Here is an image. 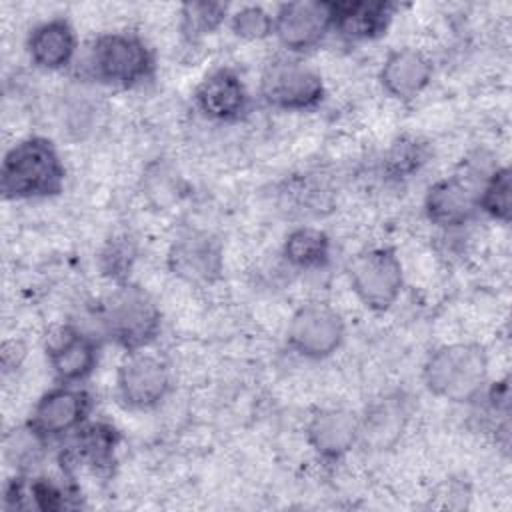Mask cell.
Returning <instances> with one entry per match:
<instances>
[{"label":"cell","instance_id":"cell-1","mask_svg":"<svg viewBox=\"0 0 512 512\" xmlns=\"http://www.w3.org/2000/svg\"><path fill=\"white\" fill-rule=\"evenodd\" d=\"M78 74L112 88H134L154 76L152 48L136 32H106L92 38L76 58Z\"/></svg>","mask_w":512,"mask_h":512},{"label":"cell","instance_id":"cell-2","mask_svg":"<svg viewBox=\"0 0 512 512\" xmlns=\"http://www.w3.org/2000/svg\"><path fill=\"white\" fill-rule=\"evenodd\" d=\"M66 168L58 148L44 136H28L6 150L0 166L4 200H40L62 192Z\"/></svg>","mask_w":512,"mask_h":512},{"label":"cell","instance_id":"cell-3","mask_svg":"<svg viewBox=\"0 0 512 512\" xmlns=\"http://www.w3.org/2000/svg\"><path fill=\"white\" fill-rule=\"evenodd\" d=\"M422 380L436 398L466 404L488 386V354L474 342H452L432 350L422 366Z\"/></svg>","mask_w":512,"mask_h":512},{"label":"cell","instance_id":"cell-4","mask_svg":"<svg viewBox=\"0 0 512 512\" xmlns=\"http://www.w3.org/2000/svg\"><path fill=\"white\" fill-rule=\"evenodd\" d=\"M98 324L102 338L112 340L128 354L144 350L156 340L162 312L144 288L124 282L102 302Z\"/></svg>","mask_w":512,"mask_h":512},{"label":"cell","instance_id":"cell-5","mask_svg":"<svg viewBox=\"0 0 512 512\" xmlns=\"http://www.w3.org/2000/svg\"><path fill=\"white\" fill-rule=\"evenodd\" d=\"M258 92L270 108L306 112L324 100L326 88L320 72L310 64L294 54H282L268 60L262 68Z\"/></svg>","mask_w":512,"mask_h":512},{"label":"cell","instance_id":"cell-6","mask_svg":"<svg viewBox=\"0 0 512 512\" xmlns=\"http://www.w3.org/2000/svg\"><path fill=\"white\" fill-rule=\"evenodd\" d=\"M350 288L372 312H386L396 304L404 286V268L392 248L376 246L360 252L348 266Z\"/></svg>","mask_w":512,"mask_h":512},{"label":"cell","instance_id":"cell-7","mask_svg":"<svg viewBox=\"0 0 512 512\" xmlns=\"http://www.w3.org/2000/svg\"><path fill=\"white\" fill-rule=\"evenodd\" d=\"M344 336L342 314L324 302H308L296 308L286 330L290 348L308 360L332 356L342 346Z\"/></svg>","mask_w":512,"mask_h":512},{"label":"cell","instance_id":"cell-8","mask_svg":"<svg viewBox=\"0 0 512 512\" xmlns=\"http://www.w3.org/2000/svg\"><path fill=\"white\" fill-rule=\"evenodd\" d=\"M92 396L78 384H58L34 404L26 424L44 440L54 442L72 436L88 422Z\"/></svg>","mask_w":512,"mask_h":512},{"label":"cell","instance_id":"cell-9","mask_svg":"<svg viewBox=\"0 0 512 512\" xmlns=\"http://www.w3.org/2000/svg\"><path fill=\"white\" fill-rule=\"evenodd\" d=\"M172 388L168 364L144 350L128 352L116 372L118 400L130 410L156 408Z\"/></svg>","mask_w":512,"mask_h":512},{"label":"cell","instance_id":"cell-10","mask_svg":"<svg viewBox=\"0 0 512 512\" xmlns=\"http://www.w3.org/2000/svg\"><path fill=\"white\" fill-rule=\"evenodd\" d=\"M166 266L172 276L186 284H214L224 272L222 242L208 230H184L172 240Z\"/></svg>","mask_w":512,"mask_h":512},{"label":"cell","instance_id":"cell-11","mask_svg":"<svg viewBox=\"0 0 512 512\" xmlns=\"http://www.w3.org/2000/svg\"><path fill=\"white\" fill-rule=\"evenodd\" d=\"M332 22L334 2H284L274 12V36L288 54H302L324 42L332 32Z\"/></svg>","mask_w":512,"mask_h":512},{"label":"cell","instance_id":"cell-12","mask_svg":"<svg viewBox=\"0 0 512 512\" xmlns=\"http://www.w3.org/2000/svg\"><path fill=\"white\" fill-rule=\"evenodd\" d=\"M46 358L60 384H80L98 366L100 336L74 324L60 326L46 342Z\"/></svg>","mask_w":512,"mask_h":512},{"label":"cell","instance_id":"cell-13","mask_svg":"<svg viewBox=\"0 0 512 512\" xmlns=\"http://www.w3.org/2000/svg\"><path fill=\"white\" fill-rule=\"evenodd\" d=\"M426 218L450 232L466 226L478 214V190L470 178L446 176L428 186L424 194Z\"/></svg>","mask_w":512,"mask_h":512},{"label":"cell","instance_id":"cell-14","mask_svg":"<svg viewBox=\"0 0 512 512\" xmlns=\"http://www.w3.org/2000/svg\"><path fill=\"white\" fill-rule=\"evenodd\" d=\"M194 104L208 120L236 122L248 112L250 94L236 70L216 68L196 86Z\"/></svg>","mask_w":512,"mask_h":512},{"label":"cell","instance_id":"cell-15","mask_svg":"<svg viewBox=\"0 0 512 512\" xmlns=\"http://www.w3.org/2000/svg\"><path fill=\"white\" fill-rule=\"evenodd\" d=\"M310 448L324 460H340L360 442V416L346 408H324L306 426Z\"/></svg>","mask_w":512,"mask_h":512},{"label":"cell","instance_id":"cell-16","mask_svg":"<svg viewBox=\"0 0 512 512\" xmlns=\"http://www.w3.org/2000/svg\"><path fill=\"white\" fill-rule=\"evenodd\" d=\"M432 72V62L424 52L416 48H396L384 58L378 80L388 96L408 102L426 90Z\"/></svg>","mask_w":512,"mask_h":512},{"label":"cell","instance_id":"cell-17","mask_svg":"<svg viewBox=\"0 0 512 512\" xmlns=\"http://www.w3.org/2000/svg\"><path fill=\"white\" fill-rule=\"evenodd\" d=\"M30 62L48 72L64 70L78 58V36L66 18H50L34 26L26 38Z\"/></svg>","mask_w":512,"mask_h":512},{"label":"cell","instance_id":"cell-18","mask_svg":"<svg viewBox=\"0 0 512 512\" xmlns=\"http://www.w3.org/2000/svg\"><path fill=\"white\" fill-rule=\"evenodd\" d=\"M394 4L382 0L334 2L332 32L346 42H370L386 34Z\"/></svg>","mask_w":512,"mask_h":512},{"label":"cell","instance_id":"cell-19","mask_svg":"<svg viewBox=\"0 0 512 512\" xmlns=\"http://www.w3.org/2000/svg\"><path fill=\"white\" fill-rule=\"evenodd\" d=\"M72 494L44 476H30L20 472L4 486V508L6 510H42L56 512L76 506Z\"/></svg>","mask_w":512,"mask_h":512},{"label":"cell","instance_id":"cell-20","mask_svg":"<svg viewBox=\"0 0 512 512\" xmlns=\"http://www.w3.org/2000/svg\"><path fill=\"white\" fill-rule=\"evenodd\" d=\"M408 418L410 408L402 394L384 396L360 416V442L372 450H386L398 442Z\"/></svg>","mask_w":512,"mask_h":512},{"label":"cell","instance_id":"cell-21","mask_svg":"<svg viewBox=\"0 0 512 512\" xmlns=\"http://www.w3.org/2000/svg\"><path fill=\"white\" fill-rule=\"evenodd\" d=\"M120 434L112 424L86 422L72 434L70 456L74 462L90 468L92 472L106 474L116 464V448Z\"/></svg>","mask_w":512,"mask_h":512},{"label":"cell","instance_id":"cell-22","mask_svg":"<svg viewBox=\"0 0 512 512\" xmlns=\"http://www.w3.org/2000/svg\"><path fill=\"white\" fill-rule=\"evenodd\" d=\"M330 236L314 226H298L290 230L282 244L284 260L298 270H320L330 262Z\"/></svg>","mask_w":512,"mask_h":512},{"label":"cell","instance_id":"cell-23","mask_svg":"<svg viewBox=\"0 0 512 512\" xmlns=\"http://www.w3.org/2000/svg\"><path fill=\"white\" fill-rule=\"evenodd\" d=\"M478 212L488 218L508 224L512 218V170L496 166L478 188Z\"/></svg>","mask_w":512,"mask_h":512},{"label":"cell","instance_id":"cell-24","mask_svg":"<svg viewBox=\"0 0 512 512\" xmlns=\"http://www.w3.org/2000/svg\"><path fill=\"white\" fill-rule=\"evenodd\" d=\"M228 4L186 2L180 6V32L188 42H198L214 34L228 20Z\"/></svg>","mask_w":512,"mask_h":512},{"label":"cell","instance_id":"cell-25","mask_svg":"<svg viewBox=\"0 0 512 512\" xmlns=\"http://www.w3.org/2000/svg\"><path fill=\"white\" fill-rule=\"evenodd\" d=\"M428 160V146L416 136H402L388 148L384 156V172L402 180L418 172Z\"/></svg>","mask_w":512,"mask_h":512},{"label":"cell","instance_id":"cell-26","mask_svg":"<svg viewBox=\"0 0 512 512\" xmlns=\"http://www.w3.org/2000/svg\"><path fill=\"white\" fill-rule=\"evenodd\" d=\"M232 32L242 40H264L274 34V14L262 6H240L228 16Z\"/></svg>","mask_w":512,"mask_h":512},{"label":"cell","instance_id":"cell-27","mask_svg":"<svg viewBox=\"0 0 512 512\" xmlns=\"http://www.w3.org/2000/svg\"><path fill=\"white\" fill-rule=\"evenodd\" d=\"M46 444L48 442H44L28 424H24L6 436V458L12 462V466H18L22 472H26L30 466H34Z\"/></svg>","mask_w":512,"mask_h":512},{"label":"cell","instance_id":"cell-28","mask_svg":"<svg viewBox=\"0 0 512 512\" xmlns=\"http://www.w3.org/2000/svg\"><path fill=\"white\" fill-rule=\"evenodd\" d=\"M134 252L130 242L124 240H112L106 250L102 252V270L106 276L116 280L118 284L126 282V274L132 266Z\"/></svg>","mask_w":512,"mask_h":512},{"label":"cell","instance_id":"cell-29","mask_svg":"<svg viewBox=\"0 0 512 512\" xmlns=\"http://www.w3.org/2000/svg\"><path fill=\"white\" fill-rule=\"evenodd\" d=\"M26 356V348L20 340H4L0 358H2V374L6 376L10 370H18Z\"/></svg>","mask_w":512,"mask_h":512}]
</instances>
